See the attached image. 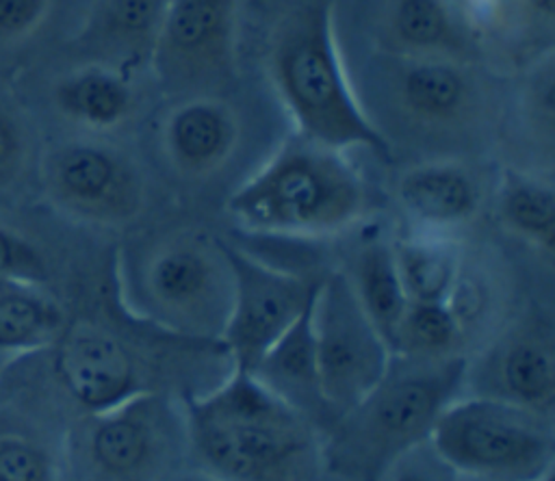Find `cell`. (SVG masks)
<instances>
[{"mask_svg": "<svg viewBox=\"0 0 555 481\" xmlns=\"http://www.w3.org/2000/svg\"><path fill=\"white\" fill-rule=\"evenodd\" d=\"M186 446L197 468L221 481H317L323 444L317 425L251 373L228 375L182 403Z\"/></svg>", "mask_w": 555, "mask_h": 481, "instance_id": "1", "label": "cell"}, {"mask_svg": "<svg viewBox=\"0 0 555 481\" xmlns=\"http://www.w3.org/2000/svg\"><path fill=\"white\" fill-rule=\"evenodd\" d=\"M262 56L295 134L345 154L360 147L390 160L386 134L362 108L343 69L334 0H273Z\"/></svg>", "mask_w": 555, "mask_h": 481, "instance_id": "2", "label": "cell"}, {"mask_svg": "<svg viewBox=\"0 0 555 481\" xmlns=\"http://www.w3.org/2000/svg\"><path fill=\"white\" fill-rule=\"evenodd\" d=\"M225 208L251 234L321 238L358 225L373 193L345 152L293 134L232 191Z\"/></svg>", "mask_w": 555, "mask_h": 481, "instance_id": "3", "label": "cell"}, {"mask_svg": "<svg viewBox=\"0 0 555 481\" xmlns=\"http://www.w3.org/2000/svg\"><path fill=\"white\" fill-rule=\"evenodd\" d=\"M468 360L392 355L379 384L330 425L323 461L345 477L377 481L403 453L427 442L438 416L464 390Z\"/></svg>", "mask_w": 555, "mask_h": 481, "instance_id": "4", "label": "cell"}, {"mask_svg": "<svg viewBox=\"0 0 555 481\" xmlns=\"http://www.w3.org/2000/svg\"><path fill=\"white\" fill-rule=\"evenodd\" d=\"M232 299L225 243L176 232L152 243L130 273L134 312L173 338L219 344Z\"/></svg>", "mask_w": 555, "mask_h": 481, "instance_id": "5", "label": "cell"}, {"mask_svg": "<svg viewBox=\"0 0 555 481\" xmlns=\"http://www.w3.org/2000/svg\"><path fill=\"white\" fill-rule=\"evenodd\" d=\"M427 444L468 481L553 479V418L499 399L460 394L438 416Z\"/></svg>", "mask_w": 555, "mask_h": 481, "instance_id": "6", "label": "cell"}, {"mask_svg": "<svg viewBox=\"0 0 555 481\" xmlns=\"http://www.w3.org/2000/svg\"><path fill=\"white\" fill-rule=\"evenodd\" d=\"M312 336L321 396L334 422L379 384L392 351L360 306L345 271L319 280L312 299Z\"/></svg>", "mask_w": 555, "mask_h": 481, "instance_id": "7", "label": "cell"}, {"mask_svg": "<svg viewBox=\"0 0 555 481\" xmlns=\"http://www.w3.org/2000/svg\"><path fill=\"white\" fill-rule=\"evenodd\" d=\"M180 448H189L184 412L156 390L89 414L80 438L91 481H163Z\"/></svg>", "mask_w": 555, "mask_h": 481, "instance_id": "8", "label": "cell"}, {"mask_svg": "<svg viewBox=\"0 0 555 481\" xmlns=\"http://www.w3.org/2000/svg\"><path fill=\"white\" fill-rule=\"evenodd\" d=\"M238 0H169L150 69L167 93L219 95L238 76Z\"/></svg>", "mask_w": 555, "mask_h": 481, "instance_id": "9", "label": "cell"}, {"mask_svg": "<svg viewBox=\"0 0 555 481\" xmlns=\"http://www.w3.org/2000/svg\"><path fill=\"white\" fill-rule=\"evenodd\" d=\"M232 299L219 347L232 370L249 373L312 303L319 280L278 269L228 245Z\"/></svg>", "mask_w": 555, "mask_h": 481, "instance_id": "10", "label": "cell"}, {"mask_svg": "<svg viewBox=\"0 0 555 481\" xmlns=\"http://www.w3.org/2000/svg\"><path fill=\"white\" fill-rule=\"evenodd\" d=\"M41 182L56 208L95 225H124L145 202L141 173L130 158L98 141H67L48 150Z\"/></svg>", "mask_w": 555, "mask_h": 481, "instance_id": "11", "label": "cell"}, {"mask_svg": "<svg viewBox=\"0 0 555 481\" xmlns=\"http://www.w3.org/2000/svg\"><path fill=\"white\" fill-rule=\"evenodd\" d=\"M54 370L65 392L87 414L156 390L134 351L115 334L93 325L65 327L54 342Z\"/></svg>", "mask_w": 555, "mask_h": 481, "instance_id": "12", "label": "cell"}, {"mask_svg": "<svg viewBox=\"0 0 555 481\" xmlns=\"http://www.w3.org/2000/svg\"><path fill=\"white\" fill-rule=\"evenodd\" d=\"M555 338L544 321L507 329L475 364L468 362L464 388L553 418Z\"/></svg>", "mask_w": 555, "mask_h": 481, "instance_id": "13", "label": "cell"}, {"mask_svg": "<svg viewBox=\"0 0 555 481\" xmlns=\"http://www.w3.org/2000/svg\"><path fill=\"white\" fill-rule=\"evenodd\" d=\"M241 141V121L219 95H186L165 115L163 150L169 165L191 180L221 171Z\"/></svg>", "mask_w": 555, "mask_h": 481, "instance_id": "14", "label": "cell"}, {"mask_svg": "<svg viewBox=\"0 0 555 481\" xmlns=\"http://www.w3.org/2000/svg\"><path fill=\"white\" fill-rule=\"evenodd\" d=\"M169 0H95L72 41V54L124 74L150 67Z\"/></svg>", "mask_w": 555, "mask_h": 481, "instance_id": "15", "label": "cell"}, {"mask_svg": "<svg viewBox=\"0 0 555 481\" xmlns=\"http://www.w3.org/2000/svg\"><path fill=\"white\" fill-rule=\"evenodd\" d=\"M392 58L395 100L414 121L451 128L479 108V84L470 63L421 56Z\"/></svg>", "mask_w": 555, "mask_h": 481, "instance_id": "16", "label": "cell"}, {"mask_svg": "<svg viewBox=\"0 0 555 481\" xmlns=\"http://www.w3.org/2000/svg\"><path fill=\"white\" fill-rule=\"evenodd\" d=\"M395 195L418 230L440 234L473 221L481 206L477 178L455 160H427L408 167L397 178Z\"/></svg>", "mask_w": 555, "mask_h": 481, "instance_id": "17", "label": "cell"}, {"mask_svg": "<svg viewBox=\"0 0 555 481\" xmlns=\"http://www.w3.org/2000/svg\"><path fill=\"white\" fill-rule=\"evenodd\" d=\"M382 28L392 56L473 63L479 54L468 20L451 0H388Z\"/></svg>", "mask_w": 555, "mask_h": 481, "instance_id": "18", "label": "cell"}, {"mask_svg": "<svg viewBox=\"0 0 555 481\" xmlns=\"http://www.w3.org/2000/svg\"><path fill=\"white\" fill-rule=\"evenodd\" d=\"M267 390L284 403L319 425L330 420L321 396L314 336H312V303L306 312L269 347V351L249 370Z\"/></svg>", "mask_w": 555, "mask_h": 481, "instance_id": "19", "label": "cell"}, {"mask_svg": "<svg viewBox=\"0 0 555 481\" xmlns=\"http://www.w3.org/2000/svg\"><path fill=\"white\" fill-rule=\"evenodd\" d=\"M52 100L67 121L106 132L130 117L134 89L128 74L108 65L85 63L54 82Z\"/></svg>", "mask_w": 555, "mask_h": 481, "instance_id": "20", "label": "cell"}, {"mask_svg": "<svg viewBox=\"0 0 555 481\" xmlns=\"http://www.w3.org/2000/svg\"><path fill=\"white\" fill-rule=\"evenodd\" d=\"M390 249L408 301L444 303L451 297L462 275V260L447 234L414 227L390 238Z\"/></svg>", "mask_w": 555, "mask_h": 481, "instance_id": "21", "label": "cell"}, {"mask_svg": "<svg viewBox=\"0 0 555 481\" xmlns=\"http://www.w3.org/2000/svg\"><path fill=\"white\" fill-rule=\"evenodd\" d=\"M65 327L61 306L37 286L4 284L0 288V355L54 347Z\"/></svg>", "mask_w": 555, "mask_h": 481, "instance_id": "22", "label": "cell"}, {"mask_svg": "<svg viewBox=\"0 0 555 481\" xmlns=\"http://www.w3.org/2000/svg\"><path fill=\"white\" fill-rule=\"evenodd\" d=\"M351 288L364 308L371 323L390 347L392 332L408 306L399 282L390 240L371 238L356 253L351 266L345 271Z\"/></svg>", "mask_w": 555, "mask_h": 481, "instance_id": "23", "label": "cell"}, {"mask_svg": "<svg viewBox=\"0 0 555 481\" xmlns=\"http://www.w3.org/2000/svg\"><path fill=\"white\" fill-rule=\"evenodd\" d=\"M501 223L522 243L551 253L555 240V188L540 176L505 169L499 184Z\"/></svg>", "mask_w": 555, "mask_h": 481, "instance_id": "24", "label": "cell"}, {"mask_svg": "<svg viewBox=\"0 0 555 481\" xmlns=\"http://www.w3.org/2000/svg\"><path fill=\"white\" fill-rule=\"evenodd\" d=\"M464 327L451 306L408 301L390 338L392 355L401 358H447L455 355Z\"/></svg>", "mask_w": 555, "mask_h": 481, "instance_id": "25", "label": "cell"}, {"mask_svg": "<svg viewBox=\"0 0 555 481\" xmlns=\"http://www.w3.org/2000/svg\"><path fill=\"white\" fill-rule=\"evenodd\" d=\"M0 481H56V461L46 444L22 433L2 431Z\"/></svg>", "mask_w": 555, "mask_h": 481, "instance_id": "26", "label": "cell"}, {"mask_svg": "<svg viewBox=\"0 0 555 481\" xmlns=\"http://www.w3.org/2000/svg\"><path fill=\"white\" fill-rule=\"evenodd\" d=\"M50 277L43 253L24 236L0 225V282L41 286Z\"/></svg>", "mask_w": 555, "mask_h": 481, "instance_id": "27", "label": "cell"}, {"mask_svg": "<svg viewBox=\"0 0 555 481\" xmlns=\"http://www.w3.org/2000/svg\"><path fill=\"white\" fill-rule=\"evenodd\" d=\"M30 154V136L24 119L0 102V193L13 188L22 178Z\"/></svg>", "mask_w": 555, "mask_h": 481, "instance_id": "28", "label": "cell"}, {"mask_svg": "<svg viewBox=\"0 0 555 481\" xmlns=\"http://www.w3.org/2000/svg\"><path fill=\"white\" fill-rule=\"evenodd\" d=\"M553 84H555V72H553V54L548 50L531 67L525 82V93H522V106H525L527 119L535 126V130L546 141H551L553 117H555Z\"/></svg>", "mask_w": 555, "mask_h": 481, "instance_id": "29", "label": "cell"}, {"mask_svg": "<svg viewBox=\"0 0 555 481\" xmlns=\"http://www.w3.org/2000/svg\"><path fill=\"white\" fill-rule=\"evenodd\" d=\"M377 481H462V479L447 464H442L425 442L399 455L377 477Z\"/></svg>", "mask_w": 555, "mask_h": 481, "instance_id": "30", "label": "cell"}, {"mask_svg": "<svg viewBox=\"0 0 555 481\" xmlns=\"http://www.w3.org/2000/svg\"><path fill=\"white\" fill-rule=\"evenodd\" d=\"M50 0H0V41L28 39L48 17Z\"/></svg>", "mask_w": 555, "mask_h": 481, "instance_id": "31", "label": "cell"}, {"mask_svg": "<svg viewBox=\"0 0 555 481\" xmlns=\"http://www.w3.org/2000/svg\"><path fill=\"white\" fill-rule=\"evenodd\" d=\"M514 4L516 17L522 22V26H529L540 32H551L553 28V13H555V0H509Z\"/></svg>", "mask_w": 555, "mask_h": 481, "instance_id": "32", "label": "cell"}, {"mask_svg": "<svg viewBox=\"0 0 555 481\" xmlns=\"http://www.w3.org/2000/svg\"><path fill=\"white\" fill-rule=\"evenodd\" d=\"M163 481H221V479H217L215 474H210L202 468H193V470H186V472H171Z\"/></svg>", "mask_w": 555, "mask_h": 481, "instance_id": "33", "label": "cell"}, {"mask_svg": "<svg viewBox=\"0 0 555 481\" xmlns=\"http://www.w3.org/2000/svg\"><path fill=\"white\" fill-rule=\"evenodd\" d=\"M462 479V477H460ZM462 481H468V479H462ZM546 481H553V479H546Z\"/></svg>", "mask_w": 555, "mask_h": 481, "instance_id": "34", "label": "cell"}, {"mask_svg": "<svg viewBox=\"0 0 555 481\" xmlns=\"http://www.w3.org/2000/svg\"><path fill=\"white\" fill-rule=\"evenodd\" d=\"M2 286H4V284H2V282H0V288H2Z\"/></svg>", "mask_w": 555, "mask_h": 481, "instance_id": "35", "label": "cell"}, {"mask_svg": "<svg viewBox=\"0 0 555 481\" xmlns=\"http://www.w3.org/2000/svg\"><path fill=\"white\" fill-rule=\"evenodd\" d=\"M2 358H4V355H0V360H2Z\"/></svg>", "mask_w": 555, "mask_h": 481, "instance_id": "36", "label": "cell"}]
</instances>
